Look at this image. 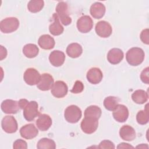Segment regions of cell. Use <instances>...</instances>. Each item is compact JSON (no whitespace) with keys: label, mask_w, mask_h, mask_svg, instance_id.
<instances>
[{"label":"cell","mask_w":149,"mask_h":149,"mask_svg":"<svg viewBox=\"0 0 149 149\" xmlns=\"http://www.w3.org/2000/svg\"><path fill=\"white\" fill-rule=\"evenodd\" d=\"M145 54L144 51L139 47H133L129 49L126 54L127 63L132 66H138L144 61Z\"/></svg>","instance_id":"1"},{"label":"cell","mask_w":149,"mask_h":149,"mask_svg":"<svg viewBox=\"0 0 149 149\" xmlns=\"http://www.w3.org/2000/svg\"><path fill=\"white\" fill-rule=\"evenodd\" d=\"M56 12L59 19L63 25L68 26L72 23V18L69 16L67 3L63 1L59 2L56 5Z\"/></svg>","instance_id":"2"},{"label":"cell","mask_w":149,"mask_h":149,"mask_svg":"<svg viewBox=\"0 0 149 149\" xmlns=\"http://www.w3.org/2000/svg\"><path fill=\"white\" fill-rule=\"evenodd\" d=\"M81 115V109L74 105L68 106L64 112L65 119L68 122L70 123H77L80 119Z\"/></svg>","instance_id":"3"},{"label":"cell","mask_w":149,"mask_h":149,"mask_svg":"<svg viewBox=\"0 0 149 149\" xmlns=\"http://www.w3.org/2000/svg\"><path fill=\"white\" fill-rule=\"evenodd\" d=\"M19 21L15 17H6L0 22V30L3 33H10L19 28Z\"/></svg>","instance_id":"4"},{"label":"cell","mask_w":149,"mask_h":149,"mask_svg":"<svg viewBox=\"0 0 149 149\" xmlns=\"http://www.w3.org/2000/svg\"><path fill=\"white\" fill-rule=\"evenodd\" d=\"M23 116L24 119L29 121H33L37 116L40 115L38 111V105L35 101L29 102L23 109Z\"/></svg>","instance_id":"5"},{"label":"cell","mask_w":149,"mask_h":149,"mask_svg":"<svg viewBox=\"0 0 149 149\" xmlns=\"http://www.w3.org/2000/svg\"><path fill=\"white\" fill-rule=\"evenodd\" d=\"M82 131L86 134H92L96 131L98 126V119L94 118L84 117L81 124Z\"/></svg>","instance_id":"6"},{"label":"cell","mask_w":149,"mask_h":149,"mask_svg":"<svg viewBox=\"0 0 149 149\" xmlns=\"http://www.w3.org/2000/svg\"><path fill=\"white\" fill-rule=\"evenodd\" d=\"M2 129L7 133H13L17 130V123L13 116L7 115L3 118L1 122Z\"/></svg>","instance_id":"7"},{"label":"cell","mask_w":149,"mask_h":149,"mask_svg":"<svg viewBox=\"0 0 149 149\" xmlns=\"http://www.w3.org/2000/svg\"><path fill=\"white\" fill-rule=\"evenodd\" d=\"M77 30L82 33L90 31L93 26V21L88 15L81 16L77 21Z\"/></svg>","instance_id":"8"},{"label":"cell","mask_w":149,"mask_h":149,"mask_svg":"<svg viewBox=\"0 0 149 149\" xmlns=\"http://www.w3.org/2000/svg\"><path fill=\"white\" fill-rule=\"evenodd\" d=\"M96 34L102 38L109 37L112 33V29L111 24L104 20L98 22L95 27Z\"/></svg>","instance_id":"9"},{"label":"cell","mask_w":149,"mask_h":149,"mask_svg":"<svg viewBox=\"0 0 149 149\" xmlns=\"http://www.w3.org/2000/svg\"><path fill=\"white\" fill-rule=\"evenodd\" d=\"M41 75L34 68H29L26 69L23 74L24 81L30 86L37 84L40 80Z\"/></svg>","instance_id":"10"},{"label":"cell","mask_w":149,"mask_h":149,"mask_svg":"<svg viewBox=\"0 0 149 149\" xmlns=\"http://www.w3.org/2000/svg\"><path fill=\"white\" fill-rule=\"evenodd\" d=\"M68 87L66 84L61 80L55 81L52 88H51V94L56 98H61L64 97L68 93Z\"/></svg>","instance_id":"11"},{"label":"cell","mask_w":149,"mask_h":149,"mask_svg":"<svg viewBox=\"0 0 149 149\" xmlns=\"http://www.w3.org/2000/svg\"><path fill=\"white\" fill-rule=\"evenodd\" d=\"M112 115L115 120L118 122H125L129 117L127 108L122 104H118L113 111Z\"/></svg>","instance_id":"12"},{"label":"cell","mask_w":149,"mask_h":149,"mask_svg":"<svg viewBox=\"0 0 149 149\" xmlns=\"http://www.w3.org/2000/svg\"><path fill=\"white\" fill-rule=\"evenodd\" d=\"M1 109L5 113L15 114L20 109L18 101L13 100H5L1 103Z\"/></svg>","instance_id":"13"},{"label":"cell","mask_w":149,"mask_h":149,"mask_svg":"<svg viewBox=\"0 0 149 149\" xmlns=\"http://www.w3.org/2000/svg\"><path fill=\"white\" fill-rule=\"evenodd\" d=\"M20 136L26 139H32L38 134V130L33 123L27 124L20 129Z\"/></svg>","instance_id":"14"},{"label":"cell","mask_w":149,"mask_h":149,"mask_svg":"<svg viewBox=\"0 0 149 149\" xmlns=\"http://www.w3.org/2000/svg\"><path fill=\"white\" fill-rule=\"evenodd\" d=\"M54 84V79L49 73H43L41 75L40 80L37 84V88L41 91H48Z\"/></svg>","instance_id":"15"},{"label":"cell","mask_w":149,"mask_h":149,"mask_svg":"<svg viewBox=\"0 0 149 149\" xmlns=\"http://www.w3.org/2000/svg\"><path fill=\"white\" fill-rule=\"evenodd\" d=\"M65 60V55L64 52L59 50L52 51L49 56V61L51 64L55 67L62 66Z\"/></svg>","instance_id":"16"},{"label":"cell","mask_w":149,"mask_h":149,"mask_svg":"<svg viewBox=\"0 0 149 149\" xmlns=\"http://www.w3.org/2000/svg\"><path fill=\"white\" fill-rule=\"evenodd\" d=\"M86 77L88 82L93 84H97L101 81L103 74L99 68H92L87 72Z\"/></svg>","instance_id":"17"},{"label":"cell","mask_w":149,"mask_h":149,"mask_svg":"<svg viewBox=\"0 0 149 149\" xmlns=\"http://www.w3.org/2000/svg\"><path fill=\"white\" fill-rule=\"evenodd\" d=\"M123 56V52L120 49L114 48L109 51L107 54V59L110 63L116 65L122 61Z\"/></svg>","instance_id":"18"},{"label":"cell","mask_w":149,"mask_h":149,"mask_svg":"<svg viewBox=\"0 0 149 149\" xmlns=\"http://www.w3.org/2000/svg\"><path fill=\"white\" fill-rule=\"evenodd\" d=\"M38 129L41 131L49 129L52 123L51 118L47 114H41L36 122Z\"/></svg>","instance_id":"19"},{"label":"cell","mask_w":149,"mask_h":149,"mask_svg":"<svg viewBox=\"0 0 149 149\" xmlns=\"http://www.w3.org/2000/svg\"><path fill=\"white\" fill-rule=\"evenodd\" d=\"M119 135L122 140L130 141L136 138V132L132 126L123 125L120 129Z\"/></svg>","instance_id":"20"},{"label":"cell","mask_w":149,"mask_h":149,"mask_svg":"<svg viewBox=\"0 0 149 149\" xmlns=\"http://www.w3.org/2000/svg\"><path fill=\"white\" fill-rule=\"evenodd\" d=\"M105 6L101 2H95L90 7V13L91 15L96 19L102 17L105 13Z\"/></svg>","instance_id":"21"},{"label":"cell","mask_w":149,"mask_h":149,"mask_svg":"<svg viewBox=\"0 0 149 149\" xmlns=\"http://www.w3.org/2000/svg\"><path fill=\"white\" fill-rule=\"evenodd\" d=\"M39 46L44 49H51L55 46V40L49 34H44L40 37L38 40Z\"/></svg>","instance_id":"22"},{"label":"cell","mask_w":149,"mask_h":149,"mask_svg":"<svg viewBox=\"0 0 149 149\" xmlns=\"http://www.w3.org/2000/svg\"><path fill=\"white\" fill-rule=\"evenodd\" d=\"M54 22L49 26V32L53 36H59L64 31L63 26L61 25L59 22V17L56 13H54L52 15Z\"/></svg>","instance_id":"23"},{"label":"cell","mask_w":149,"mask_h":149,"mask_svg":"<svg viewBox=\"0 0 149 149\" xmlns=\"http://www.w3.org/2000/svg\"><path fill=\"white\" fill-rule=\"evenodd\" d=\"M66 54L72 58H76L79 57L82 52V47L78 43H71L66 48Z\"/></svg>","instance_id":"24"},{"label":"cell","mask_w":149,"mask_h":149,"mask_svg":"<svg viewBox=\"0 0 149 149\" xmlns=\"http://www.w3.org/2000/svg\"><path fill=\"white\" fill-rule=\"evenodd\" d=\"M132 98L135 103L143 104L147 101L148 95V93L143 90H137L132 94Z\"/></svg>","instance_id":"25"},{"label":"cell","mask_w":149,"mask_h":149,"mask_svg":"<svg viewBox=\"0 0 149 149\" xmlns=\"http://www.w3.org/2000/svg\"><path fill=\"white\" fill-rule=\"evenodd\" d=\"M101 109L97 105H90L84 111V117L99 119L101 115Z\"/></svg>","instance_id":"26"},{"label":"cell","mask_w":149,"mask_h":149,"mask_svg":"<svg viewBox=\"0 0 149 149\" xmlns=\"http://www.w3.org/2000/svg\"><path fill=\"white\" fill-rule=\"evenodd\" d=\"M39 52L38 47L34 44H27L23 47V53L29 58H33L37 56Z\"/></svg>","instance_id":"27"},{"label":"cell","mask_w":149,"mask_h":149,"mask_svg":"<svg viewBox=\"0 0 149 149\" xmlns=\"http://www.w3.org/2000/svg\"><path fill=\"white\" fill-rule=\"evenodd\" d=\"M37 148L38 149H55L56 144L53 140L44 137L38 141Z\"/></svg>","instance_id":"28"},{"label":"cell","mask_w":149,"mask_h":149,"mask_svg":"<svg viewBox=\"0 0 149 149\" xmlns=\"http://www.w3.org/2000/svg\"><path fill=\"white\" fill-rule=\"evenodd\" d=\"M119 100L118 98L113 96H109L106 97L104 100V106L106 109L113 111L119 104Z\"/></svg>","instance_id":"29"},{"label":"cell","mask_w":149,"mask_h":149,"mask_svg":"<svg viewBox=\"0 0 149 149\" xmlns=\"http://www.w3.org/2000/svg\"><path fill=\"white\" fill-rule=\"evenodd\" d=\"M44 2L42 0H31L28 2L27 9L31 13L40 12L44 7Z\"/></svg>","instance_id":"30"},{"label":"cell","mask_w":149,"mask_h":149,"mask_svg":"<svg viewBox=\"0 0 149 149\" xmlns=\"http://www.w3.org/2000/svg\"><path fill=\"white\" fill-rule=\"evenodd\" d=\"M136 120L139 124L142 125H146L148 122L149 116L148 104H146L144 110H141L138 112L136 115Z\"/></svg>","instance_id":"31"},{"label":"cell","mask_w":149,"mask_h":149,"mask_svg":"<svg viewBox=\"0 0 149 149\" xmlns=\"http://www.w3.org/2000/svg\"><path fill=\"white\" fill-rule=\"evenodd\" d=\"M84 90V85L81 81L77 80L74 83V84L70 90V92L74 94H79L81 93Z\"/></svg>","instance_id":"32"},{"label":"cell","mask_w":149,"mask_h":149,"mask_svg":"<svg viewBox=\"0 0 149 149\" xmlns=\"http://www.w3.org/2000/svg\"><path fill=\"white\" fill-rule=\"evenodd\" d=\"M13 148L15 149H26L27 148V144L26 141L22 139H17L14 141L13 144Z\"/></svg>","instance_id":"33"},{"label":"cell","mask_w":149,"mask_h":149,"mask_svg":"<svg viewBox=\"0 0 149 149\" xmlns=\"http://www.w3.org/2000/svg\"><path fill=\"white\" fill-rule=\"evenodd\" d=\"M98 148L100 149H104V148H115V145L110 140H105L102 141L98 147Z\"/></svg>","instance_id":"34"},{"label":"cell","mask_w":149,"mask_h":149,"mask_svg":"<svg viewBox=\"0 0 149 149\" xmlns=\"http://www.w3.org/2000/svg\"><path fill=\"white\" fill-rule=\"evenodd\" d=\"M149 68L147 67L141 72L140 74V79L141 81L147 84H149Z\"/></svg>","instance_id":"35"},{"label":"cell","mask_w":149,"mask_h":149,"mask_svg":"<svg viewBox=\"0 0 149 149\" xmlns=\"http://www.w3.org/2000/svg\"><path fill=\"white\" fill-rule=\"evenodd\" d=\"M148 33H149L148 29H146L143 30L140 34V39H141V41L147 45H148L149 44Z\"/></svg>","instance_id":"36"},{"label":"cell","mask_w":149,"mask_h":149,"mask_svg":"<svg viewBox=\"0 0 149 149\" xmlns=\"http://www.w3.org/2000/svg\"><path fill=\"white\" fill-rule=\"evenodd\" d=\"M1 58L0 60L2 61L3 59L5 58L7 55V51L5 48H4L2 45H1Z\"/></svg>","instance_id":"37"},{"label":"cell","mask_w":149,"mask_h":149,"mask_svg":"<svg viewBox=\"0 0 149 149\" xmlns=\"http://www.w3.org/2000/svg\"><path fill=\"white\" fill-rule=\"evenodd\" d=\"M133 148L134 147L126 143H121L117 146V148Z\"/></svg>","instance_id":"38"},{"label":"cell","mask_w":149,"mask_h":149,"mask_svg":"<svg viewBox=\"0 0 149 149\" xmlns=\"http://www.w3.org/2000/svg\"><path fill=\"white\" fill-rule=\"evenodd\" d=\"M18 102H19V105L20 108L23 109L24 108V107L27 105V104L29 102V101L26 99H20L18 101Z\"/></svg>","instance_id":"39"},{"label":"cell","mask_w":149,"mask_h":149,"mask_svg":"<svg viewBox=\"0 0 149 149\" xmlns=\"http://www.w3.org/2000/svg\"><path fill=\"white\" fill-rule=\"evenodd\" d=\"M148 146L147 145V144H141L136 147V148H148Z\"/></svg>","instance_id":"40"}]
</instances>
